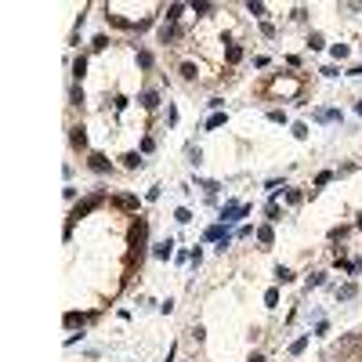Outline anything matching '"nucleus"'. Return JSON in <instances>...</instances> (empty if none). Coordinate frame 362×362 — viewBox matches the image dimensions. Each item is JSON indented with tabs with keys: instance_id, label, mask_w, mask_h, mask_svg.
Masks as SVG:
<instances>
[{
	"instance_id": "nucleus-22",
	"label": "nucleus",
	"mask_w": 362,
	"mask_h": 362,
	"mask_svg": "<svg viewBox=\"0 0 362 362\" xmlns=\"http://www.w3.org/2000/svg\"><path fill=\"white\" fill-rule=\"evenodd\" d=\"M228 62H239V58H243V48H239V44H228Z\"/></svg>"
},
{
	"instance_id": "nucleus-19",
	"label": "nucleus",
	"mask_w": 362,
	"mask_h": 362,
	"mask_svg": "<svg viewBox=\"0 0 362 362\" xmlns=\"http://www.w3.org/2000/svg\"><path fill=\"white\" fill-rule=\"evenodd\" d=\"M152 51H138V66H142V69H152Z\"/></svg>"
},
{
	"instance_id": "nucleus-15",
	"label": "nucleus",
	"mask_w": 362,
	"mask_h": 362,
	"mask_svg": "<svg viewBox=\"0 0 362 362\" xmlns=\"http://www.w3.org/2000/svg\"><path fill=\"white\" fill-rule=\"evenodd\" d=\"M113 203H116V207H123V210H134L138 207V196H116Z\"/></svg>"
},
{
	"instance_id": "nucleus-28",
	"label": "nucleus",
	"mask_w": 362,
	"mask_h": 362,
	"mask_svg": "<svg viewBox=\"0 0 362 362\" xmlns=\"http://www.w3.org/2000/svg\"><path fill=\"white\" fill-rule=\"evenodd\" d=\"M91 48H95V51H105V48H109V36H95V40H91Z\"/></svg>"
},
{
	"instance_id": "nucleus-38",
	"label": "nucleus",
	"mask_w": 362,
	"mask_h": 362,
	"mask_svg": "<svg viewBox=\"0 0 362 362\" xmlns=\"http://www.w3.org/2000/svg\"><path fill=\"white\" fill-rule=\"evenodd\" d=\"M359 228H362V214H359Z\"/></svg>"
},
{
	"instance_id": "nucleus-9",
	"label": "nucleus",
	"mask_w": 362,
	"mask_h": 362,
	"mask_svg": "<svg viewBox=\"0 0 362 362\" xmlns=\"http://www.w3.org/2000/svg\"><path fill=\"white\" fill-rule=\"evenodd\" d=\"M257 243H265V246H272V243H275V232H272V225H261V228H257Z\"/></svg>"
},
{
	"instance_id": "nucleus-36",
	"label": "nucleus",
	"mask_w": 362,
	"mask_h": 362,
	"mask_svg": "<svg viewBox=\"0 0 362 362\" xmlns=\"http://www.w3.org/2000/svg\"><path fill=\"white\" fill-rule=\"evenodd\" d=\"M312 286H322V272H315V275H308V290Z\"/></svg>"
},
{
	"instance_id": "nucleus-23",
	"label": "nucleus",
	"mask_w": 362,
	"mask_h": 362,
	"mask_svg": "<svg viewBox=\"0 0 362 362\" xmlns=\"http://www.w3.org/2000/svg\"><path fill=\"white\" fill-rule=\"evenodd\" d=\"M192 11H196V15H210V11H214V4H207V0H199V4H192Z\"/></svg>"
},
{
	"instance_id": "nucleus-3",
	"label": "nucleus",
	"mask_w": 362,
	"mask_h": 362,
	"mask_svg": "<svg viewBox=\"0 0 362 362\" xmlns=\"http://www.w3.org/2000/svg\"><path fill=\"white\" fill-rule=\"evenodd\" d=\"M203 239L207 243H225V239H232V232H228V225H210L203 232Z\"/></svg>"
},
{
	"instance_id": "nucleus-18",
	"label": "nucleus",
	"mask_w": 362,
	"mask_h": 362,
	"mask_svg": "<svg viewBox=\"0 0 362 362\" xmlns=\"http://www.w3.org/2000/svg\"><path fill=\"white\" fill-rule=\"evenodd\" d=\"M174 221H178V225H189V221H192V210H189V207H178V210H174Z\"/></svg>"
},
{
	"instance_id": "nucleus-33",
	"label": "nucleus",
	"mask_w": 362,
	"mask_h": 362,
	"mask_svg": "<svg viewBox=\"0 0 362 362\" xmlns=\"http://www.w3.org/2000/svg\"><path fill=\"white\" fill-rule=\"evenodd\" d=\"M330 181H333V170H322L319 178H315V185H319V189H322V185H330Z\"/></svg>"
},
{
	"instance_id": "nucleus-11",
	"label": "nucleus",
	"mask_w": 362,
	"mask_h": 362,
	"mask_svg": "<svg viewBox=\"0 0 362 362\" xmlns=\"http://www.w3.org/2000/svg\"><path fill=\"white\" fill-rule=\"evenodd\" d=\"M181 11H185V4H170V7H167V25H178Z\"/></svg>"
},
{
	"instance_id": "nucleus-32",
	"label": "nucleus",
	"mask_w": 362,
	"mask_h": 362,
	"mask_svg": "<svg viewBox=\"0 0 362 362\" xmlns=\"http://www.w3.org/2000/svg\"><path fill=\"white\" fill-rule=\"evenodd\" d=\"M199 160H203V152H199V148H196V145H189V163H192V167H196Z\"/></svg>"
},
{
	"instance_id": "nucleus-30",
	"label": "nucleus",
	"mask_w": 362,
	"mask_h": 362,
	"mask_svg": "<svg viewBox=\"0 0 362 362\" xmlns=\"http://www.w3.org/2000/svg\"><path fill=\"white\" fill-rule=\"evenodd\" d=\"M265 304H268V308H275V304H279V290H268L265 293Z\"/></svg>"
},
{
	"instance_id": "nucleus-12",
	"label": "nucleus",
	"mask_w": 362,
	"mask_h": 362,
	"mask_svg": "<svg viewBox=\"0 0 362 362\" xmlns=\"http://www.w3.org/2000/svg\"><path fill=\"white\" fill-rule=\"evenodd\" d=\"M160 40H163V44L178 40V25H167V22H163V25H160Z\"/></svg>"
},
{
	"instance_id": "nucleus-13",
	"label": "nucleus",
	"mask_w": 362,
	"mask_h": 362,
	"mask_svg": "<svg viewBox=\"0 0 362 362\" xmlns=\"http://www.w3.org/2000/svg\"><path fill=\"white\" fill-rule=\"evenodd\" d=\"M225 120H228L225 113H214V116H210V120H207L203 127H207V131H217V127H225Z\"/></svg>"
},
{
	"instance_id": "nucleus-10",
	"label": "nucleus",
	"mask_w": 362,
	"mask_h": 362,
	"mask_svg": "<svg viewBox=\"0 0 362 362\" xmlns=\"http://www.w3.org/2000/svg\"><path fill=\"white\" fill-rule=\"evenodd\" d=\"M69 142H72V148H87V134H83V127H72Z\"/></svg>"
},
{
	"instance_id": "nucleus-27",
	"label": "nucleus",
	"mask_w": 362,
	"mask_h": 362,
	"mask_svg": "<svg viewBox=\"0 0 362 362\" xmlns=\"http://www.w3.org/2000/svg\"><path fill=\"white\" fill-rule=\"evenodd\" d=\"M265 214H268V221H279L283 210H279V203H268V210H265Z\"/></svg>"
},
{
	"instance_id": "nucleus-20",
	"label": "nucleus",
	"mask_w": 362,
	"mask_h": 362,
	"mask_svg": "<svg viewBox=\"0 0 362 362\" xmlns=\"http://www.w3.org/2000/svg\"><path fill=\"white\" fill-rule=\"evenodd\" d=\"M83 72H87V58H83V54H80V58H76V62H72V76H76V80H80V76H83Z\"/></svg>"
},
{
	"instance_id": "nucleus-8",
	"label": "nucleus",
	"mask_w": 362,
	"mask_h": 362,
	"mask_svg": "<svg viewBox=\"0 0 362 362\" xmlns=\"http://www.w3.org/2000/svg\"><path fill=\"white\" fill-rule=\"evenodd\" d=\"M160 261H167V257H174V239H163V243H156V250H152Z\"/></svg>"
},
{
	"instance_id": "nucleus-7",
	"label": "nucleus",
	"mask_w": 362,
	"mask_h": 362,
	"mask_svg": "<svg viewBox=\"0 0 362 362\" xmlns=\"http://www.w3.org/2000/svg\"><path fill=\"white\" fill-rule=\"evenodd\" d=\"M297 91H301L297 80H275V95H297Z\"/></svg>"
},
{
	"instance_id": "nucleus-26",
	"label": "nucleus",
	"mask_w": 362,
	"mask_h": 362,
	"mask_svg": "<svg viewBox=\"0 0 362 362\" xmlns=\"http://www.w3.org/2000/svg\"><path fill=\"white\" fill-rule=\"evenodd\" d=\"M304 348H308V337H301V340H293V344H290V355H301V351Z\"/></svg>"
},
{
	"instance_id": "nucleus-5",
	"label": "nucleus",
	"mask_w": 362,
	"mask_h": 362,
	"mask_svg": "<svg viewBox=\"0 0 362 362\" xmlns=\"http://www.w3.org/2000/svg\"><path fill=\"white\" fill-rule=\"evenodd\" d=\"M91 319H95V312H69L66 315V326H87Z\"/></svg>"
},
{
	"instance_id": "nucleus-16",
	"label": "nucleus",
	"mask_w": 362,
	"mask_h": 362,
	"mask_svg": "<svg viewBox=\"0 0 362 362\" xmlns=\"http://www.w3.org/2000/svg\"><path fill=\"white\" fill-rule=\"evenodd\" d=\"M142 105H145V109H156V105H160V95H156V91H145V95H142Z\"/></svg>"
},
{
	"instance_id": "nucleus-35",
	"label": "nucleus",
	"mask_w": 362,
	"mask_h": 362,
	"mask_svg": "<svg viewBox=\"0 0 362 362\" xmlns=\"http://www.w3.org/2000/svg\"><path fill=\"white\" fill-rule=\"evenodd\" d=\"M293 138H308V123H293Z\"/></svg>"
},
{
	"instance_id": "nucleus-17",
	"label": "nucleus",
	"mask_w": 362,
	"mask_h": 362,
	"mask_svg": "<svg viewBox=\"0 0 362 362\" xmlns=\"http://www.w3.org/2000/svg\"><path fill=\"white\" fill-rule=\"evenodd\" d=\"M123 167H127V170H138V167H142V156H138V152H127V156H123Z\"/></svg>"
},
{
	"instance_id": "nucleus-34",
	"label": "nucleus",
	"mask_w": 362,
	"mask_h": 362,
	"mask_svg": "<svg viewBox=\"0 0 362 362\" xmlns=\"http://www.w3.org/2000/svg\"><path fill=\"white\" fill-rule=\"evenodd\" d=\"M326 333H330V322H326V319H319V326H315V337H326Z\"/></svg>"
},
{
	"instance_id": "nucleus-21",
	"label": "nucleus",
	"mask_w": 362,
	"mask_h": 362,
	"mask_svg": "<svg viewBox=\"0 0 362 362\" xmlns=\"http://www.w3.org/2000/svg\"><path fill=\"white\" fill-rule=\"evenodd\" d=\"M275 279H279V283H293V272H290V268H275Z\"/></svg>"
},
{
	"instance_id": "nucleus-31",
	"label": "nucleus",
	"mask_w": 362,
	"mask_h": 362,
	"mask_svg": "<svg viewBox=\"0 0 362 362\" xmlns=\"http://www.w3.org/2000/svg\"><path fill=\"white\" fill-rule=\"evenodd\" d=\"M268 120H272V123H286V113H283V109H272V113H268Z\"/></svg>"
},
{
	"instance_id": "nucleus-24",
	"label": "nucleus",
	"mask_w": 362,
	"mask_h": 362,
	"mask_svg": "<svg viewBox=\"0 0 362 362\" xmlns=\"http://www.w3.org/2000/svg\"><path fill=\"white\" fill-rule=\"evenodd\" d=\"M330 54H333V58H348V44H333Z\"/></svg>"
},
{
	"instance_id": "nucleus-1",
	"label": "nucleus",
	"mask_w": 362,
	"mask_h": 362,
	"mask_svg": "<svg viewBox=\"0 0 362 362\" xmlns=\"http://www.w3.org/2000/svg\"><path fill=\"white\" fill-rule=\"evenodd\" d=\"M145 239H148V221L145 217H138L134 225H131V236H127V243H131V254L142 261L145 257Z\"/></svg>"
},
{
	"instance_id": "nucleus-25",
	"label": "nucleus",
	"mask_w": 362,
	"mask_h": 362,
	"mask_svg": "<svg viewBox=\"0 0 362 362\" xmlns=\"http://www.w3.org/2000/svg\"><path fill=\"white\" fill-rule=\"evenodd\" d=\"M246 11L254 15V18H265V4H254V0H250V4H246Z\"/></svg>"
},
{
	"instance_id": "nucleus-4",
	"label": "nucleus",
	"mask_w": 362,
	"mask_h": 362,
	"mask_svg": "<svg viewBox=\"0 0 362 362\" xmlns=\"http://www.w3.org/2000/svg\"><path fill=\"white\" fill-rule=\"evenodd\" d=\"M87 167H91L95 174H109V160H105L101 152H91V156H87Z\"/></svg>"
},
{
	"instance_id": "nucleus-29",
	"label": "nucleus",
	"mask_w": 362,
	"mask_h": 362,
	"mask_svg": "<svg viewBox=\"0 0 362 362\" xmlns=\"http://www.w3.org/2000/svg\"><path fill=\"white\" fill-rule=\"evenodd\" d=\"M181 76H185V80H196V66H192V62H185V66H181Z\"/></svg>"
},
{
	"instance_id": "nucleus-14",
	"label": "nucleus",
	"mask_w": 362,
	"mask_h": 362,
	"mask_svg": "<svg viewBox=\"0 0 362 362\" xmlns=\"http://www.w3.org/2000/svg\"><path fill=\"white\" fill-rule=\"evenodd\" d=\"M355 293H359V286H355V283H348V286H340V290H337V301H351Z\"/></svg>"
},
{
	"instance_id": "nucleus-6",
	"label": "nucleus",
	"mask_w": 362,
	"mask_h": 362,
	"mask_svg": "<svg viewBox=\"0 0 362 362\" xmlns=\"http://www.w3.org/2000/svg\"><path fill=\"white\" fill-rule=\"evenodd\" d=\"M312 116L319 120V123H337V120H340V109H315Z\"/></svg>"
},
{
	"instance_id": "nucleus-37",
	"label": "nucleus",
	"mask_w": 362,
	"mask_h": 362,
	"mask_svg": "<svg viewBox=\"0 0 362 362\" xmlns=\"http://www.w3.org/2000/svg\"><path fill=\"white\" fill-rule=\"evenodd\" d=\"M246 362H265V355H261V351H254V355H250Z\"/></svg>"
},
{
	"instance_id": "nucleus-2",
	"label": "nucleus",
	"mask_w": 362,
	"mask_h": 362,
	"mask_svg": "<svg viewBox=\"0 0 362 362\" xmlns=\"http://www.w3.org/2000/svg\"><path fill=\"white\" fill-rule=\"evenodd\" d=\"M250 214V203H225L221 207V225H236L239 217Z\"/></svg>"
}]
</instances>
